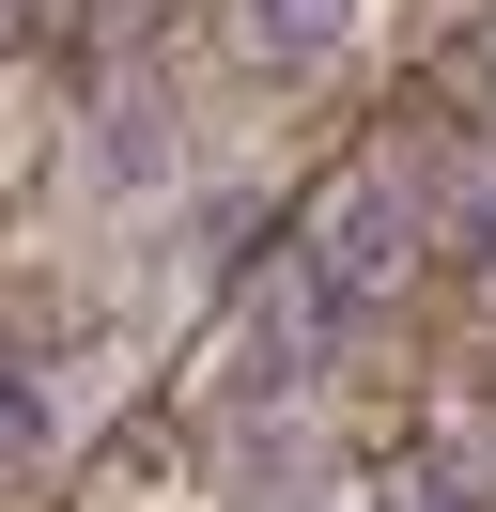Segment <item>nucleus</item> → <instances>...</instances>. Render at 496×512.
<instances>
[{"label":"nucleus","mask_w":496,"mask_h":512,"mask_svg":"<svg viewBox=\"0 0 496 512\" xmlns=\"http://www.w3.org/2000/svg\"><path fill=\"white\" fill-rule=\"evenodd\" d=\"M403 249H419V202H403V171H357V187H326V218H310V311H372V295L403 280Z\"/></svg>","instance_id":"nucleus-1"},{"label":"nucleus","mask_w":496,"mask_h":512,"mask_svg":"<svg viewBox=\"0 0 496 512\" xmlns=\"http://www.w3.org/2000/svg\"><path fill=\"white\" fill-rule=\"evenodd\" d=\"M233 47H248L264 78H310V63L357 47V0H233Z\"/></svg>","instance_id":"nucleus-2"},{"label":"nucleus","mask_w":496,"mask_h":512,"mask_svg":"<svg viewBox=\"0 0 496 512\" xmlns=\"http://www.w3.org/2000/svg\"><path fill=\"white\" fill-rule=\"evenodd\" d=\"M31 466H47V373H31V357H0V497H16Z\"/></svg>","instance_id":"nucleus-3"},{"label":"nucleus","mask_w":496,"mask_h":512,"mask_svg":"<svg viewBox=\"0 0 496 512\" xmlns=\"http://www.w3.org/2000/svg\"><path fill=\"white\" fill-rule=\"evenodd\" d=\"M481 78H496V47H481Z\"/></svg>","instance_id":"nucleus-4"},{"label":"nucleus","mask_w":496,"mask_h":512,"mask_svg":"<svg viewBox=\"0 0 496 512\" xmlns=\"http://www.w3.org/2000/svg\"><path fill=\"white\" fill-rule=\"evenodd\" d=\"M264 512H295V497H264Z\"/></svg>","instance_id":"nucleus-5"}]
</instances>
